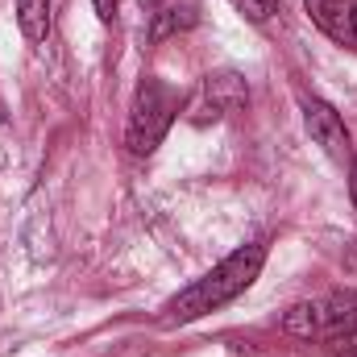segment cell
I'll return each instance as SVG.
<instances>
[{"label": "cell", "instance_id": "obj_8", "mask_svg": "<svg viewBox=\"0 0 357 357\" xmlns=\"http://www.w3.org/2000/svg\"><path fill=\"white\" fill-rule=\"evenodd\" d=\"M17 25L29 42H46L50 33V0H17Z\"/></svg>", "mask_w": 357, "mask_h": 357}, {"label": "cell", "instance_id": "obj_13", "mask_svg": "<svg viewBox=\"0 0 357 357\" xmlns=\"http://www.w3.org/2000/svg\"><path fill=\"white\" fill-rule=\"evenodd\" d=\"M354 42H357V4H354Z\"/></svg>", "mask_w": 357, "mask_h": 357}, {"label": "cell", "instance_id": "obj_10", "mask_svg": "<svg viewBox=\"0 0 357 357\" xmlns=\"http://www.w3.org/2000/svg\"><path fill=\"white\" fill-rule=\"evenodd\" d=\"M91 4H96V17H100L104 25H108V21L116 17V8H121V0H91Z\"/></svg>", "mask_w": 357, "mask_h": 357}, {"label": "cell", "instance_id": "obj_2", "mask_svg": "<svg viewBox=\"0 0 357 357\" xmlns=\"http://www.w3.org/2000/svg\"><path fill=\"white\" fill-rule=\"evenodd\" d=\"M282 333L312 345H345L357 337V291H333L320 299H303L282 316Z\"/></svg>", "mask_w": 357, "mask_h": 357}, {"label": "cell", "instance_id": "obj_7", "mask_svg": "<svg viewBox=\"0 0 357 357\" xmlns=\"http://www.w3.org/2000/svg\"><path fill=\"white\" fill-rule=\"evenodd\" d=\"M199 21V4L195 0H171V4H162L158 13H154V21H150V42H167V38H175L183 29H191Z\"/></svg>", "mask_w": 357, "mask_h": 357}, {"label": "cell", "instance_id": "obj_11", "mask_svg": "<svg viewBox=\"0 0 357 357\" xmlns=\"http://www.w3.org/2000/svg\"><path fill=\"white\" fill-rule=\"evenodd\" d=\"M341 357H357V337H354V341H345V345H341Z\"/></svg>", "mask_w": 357, "mask_h": 357}, {"label": "cell", "instance_id": "obj_5", "mask_svg": "<svg viewBox=\"0 0 357 357\" xmlns=\"http://www.w3.org/2000/svg\"><path fill=\"white\" fill-rule=\"evenodd\" d=\"M303 125H307L312 142L324 146L333 158H345L349 154V129H345L341 112L328 100H303Z\"/></svg>", "mask_w": 357, "mask_h": 357}, {"label": "cell", "instance_id": "obj_9", "mask_svg": "<svg viewBox=\"0 0 357 357\" xmlns=\"http://www.w3.org/2000/svg\"><path fill=\"white\" fill-rule=\"evenodd\" d=\"M233 8L250 21H270L278 13V0H233Z\"/></svg>", "mask_w": 357, "mask_h": 357}, {"label": "cell", "instance_id": "obj_3", "mask_svg": "<svg viewBox=\"0 0 357 357\" xmlns=\"http://www.w3.org/2000/svg\"><path fill=\"white\" fill-rule=\"evenodd\" d=\"M178 116V96L171 84H162L158 75H146L137 91H133V104H129V129H125V142L133 154H154L162 146V137L171 133Z\"/></svg>", "mask_w": 357, "mask_h": 357}, {"label": "cell", "instance_id": "obj_6", "mask_svg": "<svg viewBox=\"0 0 357 357\" xmlns=\"http://www.w3.org/2000/svg\"><path fill=\"white\" fill-rule=\"evenodd\" d=\"M354 4L357 0H303L307 17L316 21L320 33H328L333 42H354Z\"/></svg>", "mask_w": 357, "mask_h": 357}, {"label": "cell", "instance_id": "obj_4", "mask_svg": "<svg viewBox=\"0 0 357 357\" xmlns=\"http://www.w3.org/2000/svg\"><path fill=\"white\" fill-rule=\"evenodd\" d=\"M245 100H250V91H245V79L237 71H216L195 88L191 104H187V116L195 125H208V121H220L229 112H241Z\"/></svg>", "mask_w": 357, "mask_h": 357}, {"label": "cell", "instance_id": "obj_12", "mask_svg": "<svg viewBox=\"0 0 357 357\" xmlns=\"http://www.w3.org/2000/svg\"><path fill=\"white\" fill-rule=\"evenodd\" d=\"M349 187H354V204H357V167H354V183Z\"/></svg>", "mask_w": 357, "mask_h": 357}, {"label": "cell", "instance_id": "obj_1", "mask_svg": "<svg viewBox=\"0 0 357 357\" xmlns=\"http://www.w3.org/2000/svg\"><path fill=\"white\" fill-rule=\"evenodd\" d=\"M262 266H266V245L262 241L233 250L220 266H212L204 278H195L191 287H183L175 299L167 303V324H191V320H199V316L233 303L237 295H245L258 282Z\"/></svg>", "mask_w": 357, "mask_h": 357}]
</instances>
